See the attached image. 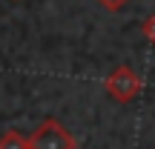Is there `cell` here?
Wrapping results in <instances>:
<instances>
[{
    "instance_id": "obj_1",
    "label": "cell",
    "mask_w": 155,
    "mask_h": 149,
    "mask_svg": "<svg viewBox=\"0 0 155 149\" xmlns=\"http://www.w3.org/2000/svg\"><path fill=\"white\" fill-rule=\"evenodd\" d=\"M29 149H78V141L58 118H43L29 135Z\"/></svg>"
},
{
    "instance_id": "obj_5",
    "label": "cell",
    "mask_w": 155,
    "mask_h": 149,
    "mask_svg": "<svg viewBox=\"0 0 155 149\" xmlns=\"http://www.w3.org/2000/svg\"><path fill=\"white\" fill-rule=\"evenodd\" d=\"M104 9H109V11H118V9H124V6L129 3V0H98Z\"/></svg>"
},
{
    "instance_id": "obj_4",
    "label": "cell",
    "mask_w": 155,
    "mask_h": 149,
    "mask_svg": "<svg viewBox=\"0 0 155 149\" xmlns=\"http://www.w3.org/2000/svg\"><path fill=\"white\" fill-rule=\"evenodd\" d=\"M141 34H144L150 43H155V15H150L144 20V26H141Z\"/></svg>"
},
{
    "instance_id": "obj_2",
    "label": "cell",
    "mask_w": 155,
    "mask_h": 149,
    "mask_svg": "<svg viewBox=\"0 0 155 149\" xmlns=\"http://www.w3.org/2000/svg\"><path fill=\"white\" fill-rule=\"evenodd\" d=\"M106 92H109L112 100H118V103H129V100H135L141 95V89H144V80H141V75L135 72L132 66H115L106 77Z\"/></svg>"
},
{
    "instance_id": "obj_3",
    "label": "cell",
    "mask_w": 155,
    "mask_h": 149,
    "mask_svg": "<svg viewBox=\"0 0 155 149\" xmlns=\"http://www.w3.org/2000/svg\"><path fill=\"white\" fill-rule=\"evenodd\" d=\"M0 149H29V135L9 129V132L0 135Z\"/></svg>"
}]
</instances>
